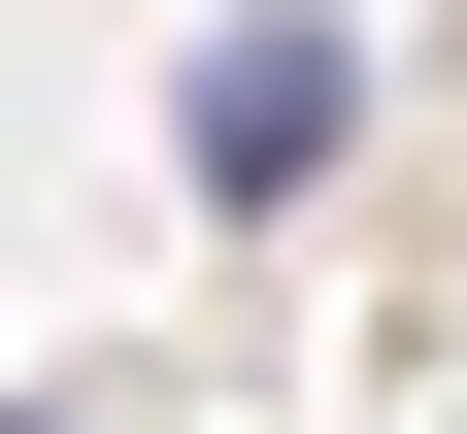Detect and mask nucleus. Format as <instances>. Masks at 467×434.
I'll return each instance as SVG.
<instances>
[{"instance_id": "f257e3e1", "label": "nucleus", "mask_w": 467, "mask_h": 434, "mask_svg": "<svg viewBox=\"0 0 467 434\" xmlns=\"http://www.w3.org/2000/svg\"><path fill=\"white\" fill-rule=\"evenodd\" d=\"M167 134H201V201H301V167L368 134V68H334V34H201V101H167Z\"/></svg>"}]
</instances>
